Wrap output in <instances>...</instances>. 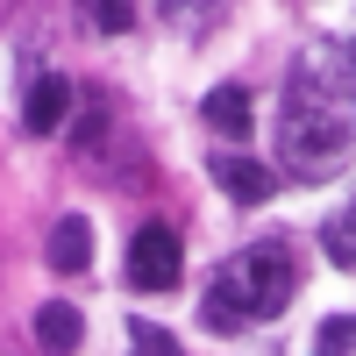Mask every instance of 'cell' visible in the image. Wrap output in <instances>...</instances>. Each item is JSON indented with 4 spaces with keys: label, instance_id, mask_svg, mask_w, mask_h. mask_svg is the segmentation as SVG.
Masks as SVG:
<instances>
[{
    "label": "cell",
    "instance_id": "1",
    "mask_svg": "<svg viewBox=\"0 0 356 356\" xmlns=\"http://www.w3.org/2000/svg\"><path fill=\"white\" fill-rule=\"evenodd\" d=\"M349 157H356V57L342 43H307L278 100V164L321 186Z\"/></svg>",
    "mask_w": 356,
    "mask_h": 356
},
{
    "label": "cell",
    "instance_id": "2",
    "mask_svg": "<svg viewBox=\"0 0 356 356\" xmlns=\"http://www.w3.org/2000/svg\"><path fill=\"white\" fill-rule=\"evenodd\" d=\"M285 300H292V264H285V250L257 243V250H235L214 271V285H207V300H200V321L214 335H235V328H250V321H271Z\"/></svg>",
    "mask_w": 356,
    "mask_h": 356
},
{
    "label": "cell",
    "instance_id": "3",
    "mask_svg": "<svg viewBox=\"0 0 356 356\" xmlns=\"http://www.w3.org/2000/svg\"><path fill=\"white\" fill-rule=\"evenodd\" d=\"M129 285L136 292H171L178 285V235L171 228H136L129 235Z\"/></svg>",
    "mask_w": 356,
    "mask_h": 356
},
{
    "label": "cell",
    "instance_id": "4",
    "mask_svg": "<svg viewBox=\"0 0 356 356\" xmlns=\"http://www.w3.org/2000/svg\"><path fill=\"white\" fill-rule=\"evenodd\" d=\"M207 171H214V186L228 193V200H271V186H278V171L271 164H257V157H243V150H214V164H207Z\"/></svg>",
    "mask_w": 356,
    "mask_h": 356
},
{
    "label": "cell",
    "instance_id": "5",
    "mask_svg": "<svg viewBox=\"0 0 356 356\" xmlns=\"http://www.w3.org/2000/svg\"><path fill=\"white\" fill-rule=\"evenodd\" d=\"M72 107H79V86H65V79H36V86H29V100H22V129H29V136H57Z\"/></svg>",
    "mask_w": 356,
    "mask_h": 356
},
{
    "label": "cell",
    "instance_id": "6",
    "mask_svg": "<svg viewBox=\"0 0 356 356\" xmlns=\"http://www.w3.org/2000/svg\"><path fill=\"white\" fill-rule=\"evenodd\" d=\"M43 257H50V271H86V264H93V228H86L79 214H65V221H57L50 228V243H43Z\"/></svg>",
    "mask_w": 356,
    "mask_h": 356
},
{
    "label": "cell",
    "instance_id": "7",
    "mask_svg": "<svg viewBox=\"0 0 356 356\" xmlns=\"http://www.w3.org/2000/svg\"><path fill=\"white\" fill-rule=\"evenodd\" d=\"M79 328H86V321H79V307H65V300H50V307L36 314V342H43L50 356H72V349H79Z\"/></svg>",
    "mask_w": 356,
    "mask_h": 356
},
{
    "label": "cell",
    "instance_id": "8",
    "mask_svg": "<svg viewBox=\"0 0 356 356\" xmlns=\"http://www.w3.org/2000/svg\"><path fill=\"white\" fill-rule=\"evenodd\" d=\"M207 122L221 136H250V93L243 86H214V93H207Z\"/></svg>",
    "mask_w": 356,
    "mask_h": 356
},
{
    "label": "cell",
    "instance_id": "9",
    "mask_svg": "<svg viewBox=\"0 0 356 356\" xmlns=\"http://www.w3.org/2000/svg\"><path fill=\"white\" fill-rule=\"evenodd\" d=\"M321 250H328V257L342 264V271H356V207H342V214H335L328 228H321Z\"/></svg>",
    "mask_w": 356,
    "mask_h": 356
},
{
    "label": "cell",
    "instance_id": "10",
    "mask_svg": "<svg viewBox=\"0 0 356 356\" xmlns=\"http://www.w3.org/2000/svg\"><path fill=\"white\" fill-rule=\"evenodd\" d=\"M79 15L93 22L100 36H122V29L136 22V8H129V0H79Z\"/></svg>",
    "mask_w": 356,
    "mask_h": 356
},
{
    "label": "cell",
    "instance_id": "11",
    "mask_svg": "<svg viewBox=\"0 0 356 356\" xmlns=\"http://www.w3.org/2000/svg\"><path fill=\"white\" fill-rule=\"evenodd\" d=\"M129 356H186V349H178L157 321H129Z\"/></svg>",
    "mask_w": 356,
    "mask_h": 356
},
{
    "label": "cell",
    "instance_id": "12",
    "mask_svg": "<svg viewBox=\"0 0 356 356\" xmlns=\"http://www.w3.org/2000/svg\"><path fill=\"white\" fill-rule=\"evenodd\" d=\"M221 15V0H164V22L171 29H207Z\"/></svg>",
    "mask_w": 356,
    "mask_h": 356
},
{
    "label": "cell",
    "instance_id": "13",
    "mask_svg": "<svg viewBox=\"0 0 356 356\" xmlns=\"http://www.w3.org/2000/svg\"><path fill=\"white\" fill-rule=\"evenodd\" d=\"M349 349H356V321H349V314H335L328 328H321V349H314V356H349Z\"/></svg>",
    "mask_w": 356,
    "mask_h": 356
}]
</instances>
